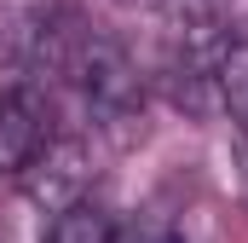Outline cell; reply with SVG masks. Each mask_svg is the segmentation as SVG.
<instances>
[{"label":"cell","mask_w":248,"mask_h":243,"mask_svg":"<svg viewBox=\"0 0 248 243\" xmlns=\"http://www.w3.org/2000/svg\"><path fill=\"white\" fill-rule=\"evenodd\" d=\"M63 69L75 75L81 99H87L98 116H122L127 104L139 99V69H133V58H127L116 41H104V35L75 41V52H69Z\"/></svg>","instance_id":"obj_1"},{"label":"cell","mask_w":248,"mask_h":243,"mask_svg":"<svg viewBox=\"0 0 248 243\" xmlns=\"http://www.w3.org/2000/svg\"><path fill=\"white\" fill-rule=\"evenodd\" d=\"M23 191L41 208H52V214L81 203V191H87V151H81V139H46L23 162Z\"/></svg>","instance_id":"obj_2"},{"label":"cell","mask_w":248,"mask_h":243,"mask_svg":"<svg viewBox=\"0 0 248 243\" xmlns=\"http://www.w3.org/2000/svg\"><path fill=\"white\" fill-rule=\"evenodd\" d=\"M52 139V116H46V99L35 87H6L0 93V168L6 174H23V162Z\"/></svg>","instance_id":"obj_3"},{"label":"cell","mask_w":248,"mask_h":243,"mask_svg":"<svg viewBox=\"0 0 248 243\" xmlns=\"http://www.w3.org/2000/svg\"><path fill=\"white\" fill-rule=\"evenodd\" d=\"M52 243H122V220L98 203H69L58 208V226H52Z\"/></svg>","instance_id":"obj_4"},{"label":"cell","mask_w":248,"mask_h":243,"mask_svg":"<svg viewBox=\"0 0 248 243\" xmlns=\"http://www.w3.org/2000/svg\"><path fill=\"white\" fill-rule=\"evenodd\" d=\"M219 93H225V104H231L237 116H248V23L225 35V58H219Z\"/></svg>","instance_id":"obj_5"}]
</instances>
